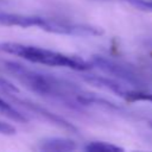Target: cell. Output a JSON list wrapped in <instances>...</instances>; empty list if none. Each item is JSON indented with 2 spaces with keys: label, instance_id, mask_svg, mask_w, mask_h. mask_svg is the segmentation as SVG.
<instances>
[{
  "label": "cell",
  "instance_id": "cell-1",
  "mask_svg": "<svg viewBox=\"0 0 152 152\" xmlns=\"http://www.w3.org/2000/svg\"><path fill=\"white\" fill-rule=\"evenodd\" d=\"M2 65L10 75L37 95L76 110H83L89 107L88 99L91 93L64 77L32 69L14 61H4Z\"/></svg>",
  "mask_w": 152,
  "mask_h": 152
},
{
  "label": "cell",
  "instance_id": "cell-2",
  "mask_svg": "<svg viewBox=\"0 0 152 152\" xmlns=\"http://www.w3.org/2000/svg\"><path fill=\"white\" fill-rule=\"evenodd\" d=\"M0 25L4 26H18L23 28L27 27H38L46 32L64 34V36H75V37H96L103 34V30L99 26L76 23L66 19L50 18L37 14H21L0 11Z\"/></svg>",
  "mask_w": 152,
  "mask_h": 152
},
{
  "label": "cell",
  "instance_id": "cell-3",
  "mask_svg": "<svg viewBox=\"0 0 152 152\" xmlns=\"http://www.w3.org/2000/svg\"><path fill=\"white\" fill-rule=\"evenodd\" d=\"M0 52L19 57L31 63L49 65V66L68 68L75 71H87L93 68L89 61H86L78 56L66 55L30 44H23L15 42H1Z\"/></svg>",
  "mask_w": 152,
  "mask_h": 152
},
{
  "label": "cell",
  "instance_id": "cell-4",
  "mask_svg": "<svg viewBox=\"0 0 152 152\" xmlns=\"http://www.w3.org/2000/svg\"><path fill=\"white\" fill-rule=\"evenodd\" d=\"M82 78L95 87L102 88L107 91H110L121 99L128 102H138L145 101L152 103V93L146 90L145 88L133 87L128 83H125L120 80L113 78L110 76H100V75H82Z\"/></svg>",
  "mask_w": 152,
  "mask_h": 152
},
{
  "label": "cell",
  "instance_id": "cell-5",
  "mask_svg": "<svg viewBox=\"0 0 152 152\" xmlns=\"http://www.w3.org/2000/svg\"><path fill=\"white\" fill-rule=\"evenodd\" d=\"M89 62L91 66L97 68L107 76L120 80L125 83H128L138 88H145L146 86L141 74L133 65L126 62H122L112 57H107V56H101V55L93 56Z\"/></svg>",
  "mask_w": 152,
  "mask_h": 152
},
{
  "label": "cell",
  "instance_id": "cell-6",
  "mask_svg": "<svg viewBox=\"0 0 152 152\" xmlns=\"http://www.w3.org/2000/svg\"><path fill=\"white\" fill-rule=\"evenodd\" d=\"M6 96L10 97L17 104H20L21 107H24L26 110H28V112L38 115L40 119H43V120H45V121H48V122H50L52 125H55V126H57L59 128L66 129V131H69L71 133H76L77 132V128L72 124H70L68 120H65L64 118H62V116H59V115H57V114L48 110L46 108L39 106L38 103L32 102L31 100H27V99H24V97L19 96V91L7 93Z\"/></svg>",
  "mask_w": 152,
  "mask_h": 152
},
{
  "label": "cell",
  "instance_id": "cell-7",
  "mask_svg": "<svg viewBox=\"0 0 152 152\" xmlns=\"http://www.w3.org/2000/svg\"><path fill=\"white\" fill-rule=\"evenodd\" d=\"M77 148V145L74 140L62 137H51L45 138L39 142V150L45 152H68Z\"/></svg>",
  "mask_w": 152,
  "mask_h": 152
},
{
  "label": "cell",
  "instance_id": "cell-8",
  "mask_svg": "<svg viewBox=\"0 0 152 152\" xmlns=\"http://www.w3.org/2000/svg\"><path fill=\"white\" fill-rule=\"evenodd\" d=\"M84 151L88 152H119V151H124L122 147L114 145L112 142H107V141H101V140H94V141H89L83 146Z\"/></svg>",
  "mask_w": 152,
  "mask_h": 152
},
{
  "label": "cell",
  "instance_id": "cell-9",
  "mask_svg": "<svg viewBox=\"0 0 152 152\" xmlns=\"http://www.w3.org/2000/svg\"><path fill=\"white\" fill-rule=\"evenodd\" d=\"M125 2L131 4L132 6L140 8L142 11H150L152 12V0H122Z\"/></svg>",
  "mask_w": 152,
  "mask_h": 152
},
{
  "label": "cell",
  "instance_id": "cell-10",
  "mask_svg": "<svg viewBox=\"0 0 152 152\" xmlns=\"http://www.w3.org/2000/svg\"><path fill=\"white\" fill-rule=\"evenodd\" d=\"M0 134H4V135H13V134H15V128L12 125H10V124L0 120Z\"/></svg>",
  "mask_w": 152,
  "mask_h": 152
},
{
  "label": "cell",
  "instance_id": "cell-11",
  "mask_svg": "<svg viewBox=\"0 0 152 152\" xmlns=\"http://www.w3.org/2000/svg\"><path fill=\"white\" fill-rule=\"evenodd\" d=\"M142 44H144L145 46L152 49V36H148V37L144 38V39H142Z\"/></svg>",
  "mask_w": 152,
  "mask_h": 152
},
{
  "label": "cell",
  "instance_id": "cell-12",
  "mask_svg": "<svg viewBox=\"0 0 152 152\" xmlns=\"http://www.w3.org/2000/svg\"><path fill=\"white\" fill-rule=\"evenodd\" d=\"M151 127H152V122H151Z\"/></svg>",
  "mask_w": 152,
  "mask_h": 152
}]
</instances>
